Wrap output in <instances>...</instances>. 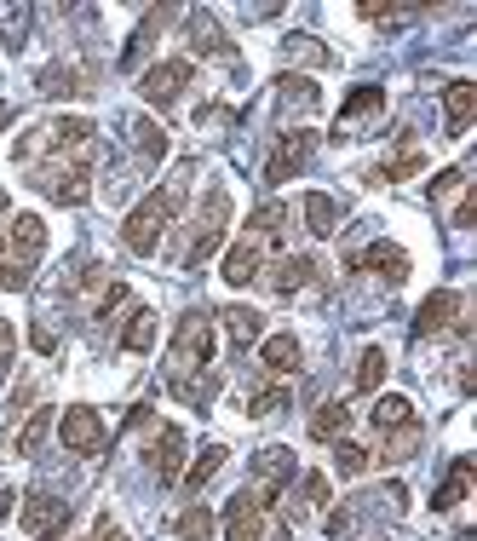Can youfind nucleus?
<instances>
[{"instance_id":"nucleus-3","label":"nucleus","mask_w":477,"mask_h":541,"mask_svg":"<svg viewBox=\"0 0 477 541\" xmlns=\"http://www.w3.org/2000/svg\"><path fill=\"white\" fill-rule=\"evenodd\" d=\"M207 357H213V317L184 311L173 334V380H184V369H207Z\"/></svg>"},{"instance_id":"nucleus-47","label":"nucleus","mask_w":477,"mask_h":541,"mask_svg":"<svg viewBox=\"0 0 477 541\" xmlns=\"http://www.w3.org/2000/svg\"><path fill=\"white\" fill-rule=\"evenodd\" d=\"M0 213H6V190H0Z\"/></svg>"},{"instance_id":"nucleus-9","label":"nucleus","mask_w":477,"mask_h":541,"mask_svg":"<svg viewBox=\"0 0 477 541\" xmlns=\"http://www.w3.org/2000/svg\"><path fill=\"white\" fill-rule=\"evenodd\" d=\"M253 478H259V495H282V484H294V449H282V444H271V449H259L253 455Z\"/></svg>"},{"instance_id":"nucleus-26","label":"nucleus","mask_w":477,"mask_h":541,"mask_svg":"<svg viewBox=\"0 0 477 541\" xmlns=\"http://www.w3.org/2000/svg\"><path fill=\"white\" fill-rule=\"evenodd\" d=\"M173 530H179L184 541H213V513H207V507H184V513L173 518Z\"/></svg>"},{"instance_id":"nucleus-13","label":"nucleus","mask_w":477,"mask_h":541,"mask_svg":"<svg viewBox=\"0 0 477 541\" xmlns=\"http://www.w3.org/2000/svg\"><path fill=\"white\" fill-rule=\"evenodd\" d=\"M259 242H253V236H242V242H236V248H225V265H219V271H225V283L230 288H248L253 277H259Z\"/></svg>"},{"instance_id":"nucleus-21","label":"nucleus","mask_w":477,"mask_h":541,"mask_svg":"<svg viewBox=\"0 0 477 541\" xmlns=\"http://www.w3.org/2000/svg\"><path fill=\"white\" fill-rule=\"evenodd\" d=\"M271 283H276V294H299V288H311V283H317V259H305V254L282 259V271H276Z\"/></svg>"},{"instance_id":"nucleus-14","label":"nucleus","mask_w":477,"mask_h":541,"mask_svg":"<svg viewBox=\"0 0 477 541\" xmlns=\"http://www.w3.org/2000/svg\"><path fill=\"white\" fill-rule=\"evenodd\" d=\"M150 461H156L161 484H179V478H184V432H179V426H161L156 455H150Z\"/></svg>"},{"instance_id":"nucleus-32","label":"nucleus","mask_w":477,"mask_h":541,"mask_svg":"<svg viewBox=\"0 0 477 541\" xmlns=\"http://www.w3.org/2000/svg\"><path fill=\"white\" fill-rule=\"evenodd\" d=\"M87 81H75V70H41V93L46 98H75Z\"/></svg>"},{"instance_id":"nucleus-15","label":"nucleus","mask_w":477,"mask_h":541,"mask_svg":"<svg viewBox=\"0 0 477 541\" xmlns=\"http://www.w3.org/2000/svg\"><path fill=\"white\" fill-rule=\"evenodd\" d=\"M443 116H449V133H466L477 116V81H449L443 87Z\"/></svg>"},{"instance_id":"nucleus-33","label":"nucleus","mask_w":477,"mask_h":541,"mask_svg":"<svg viewBox=\"0 0 477 541\" xmlns=\"http://www.w3.org/2000/svg\"><path fill=\"white\" fill-rule=\"evenodd\" d=\"M138 150H144V156H150V162H161V156H167V133H161L156 121H138Z\"/></svg>"},{"instance_id":"nucleus-37","label":"nucleus","mask_w":477,"mask_h":541,"mask_svg":"<svg viewBox=\"0 0 477 541\" xmlns=\"http://www.w3.org/2000/svg\"><path fill=\"white\" fill-rule=\"evenodd\" d=\"M127 300H133V288H127V283H110V288H104V300H98V317H115Z\"/></svg>"},{"instance_id":"nucleus-10","label":"nucleus","mask_w":477,"mask_h":541,"mask_svg":"<svg viewBox=\"0 0 477 541\" xmlns=\"http://www.w3.org/2000/svg\"><path fill=\"white\" fill-rule=\"evenodd\" d=\"M64 518H69V501H64V495L29 490V501H23V530H29V536H52Z\"/></svg>"},{"instance_id":"nucleus-2","label":"nucleus","mask_w":477,"mask_h":541,"mask_svg":"<svg viewBox=\"0 0 477 541\" xmlns=\"http://www.w3.org/2000/svg\"><path fill=\"white\" fill-rule=\"evenodd\" d=\"M167 225H173V190H156V196H144V202L127 213L121 236H127L133 254H156L161 236H167Z\"/></svg>"},{"instance_id":"nucleus-18","label":"nucleus","mask_w":477,"mask_h":541,"mask_svg":"<svg viewBox=\"0 0 477 541\" xmlns=\"http://www.w3.org/2000/svg\"><path fill=\"white\" fill-rule=\"evenodd\" d=\"M466 495H472V461H455V467H449V478L437 484L432 507H437V513H455V507L466 501Z\"/></svg>"},{"instance_id":"nucleus-35","label":"nucleus","mask_w":477,"mask_h":541,"mask_svg":"<svg viewBox=\"0 0 477 541\" xmlns=\"http://www.w3.org/2000/svg\"><path fill=\"white\" fill-rule=\"evenodd\" d=\"M282 403H288V392H282V386H265V392H253L248 398V415L253 421H265V415H276Z\"/></svg>"},{"instance_id":"nucleus-41","label":"nucleus","mask_w":477,"mask_h":541,"mask_svg":"<svg viewBox=\"0 0 477 541\" xmlns=\"http://www.w3.org/2000/svg\"><path fill=\"white\" fill-rule=\"evenodd\" d=\"M460 185H466V167H449V173H443V179H437V196H449V190H460Z\"/></svg>"},{"instance_id":"nucleus-24","label":"nucleus","mask_w":477,"mask_h":541,"mask_svg":"<svg viewBox=\"0 0 477 541\" xmlns=\"http://www.w3.org/2000/svg\"><path fill=\"white\" fill-rule=\"evenodd\" d=\"M121 346H127V352H150V346H156V311H133L127 329H121Z\"/></svg>"},{"instance_id":"nucleus-45","label":"nucleus","mask_w":477,"mask_h":541,"mask_svg":"<svg viewBox=\"0 0 477 541\" xmlns=\"http://www.w3.org/2000/svg\"><path fill=\"white\" fill-rule=\"evenodd\" d=\"M6 127H12V104H6V98H0V133H6Z\"/></svg>"},{"instance_id":"nucleus-29","label":"nucleus","mask_w":477,"mask_h":541,"mask_svg":"<svg viewBox=\"0 0 477 541\" xmlns=\"http://www.w3.org/2000/svg\"><path fill=\"white\" fill-rule=\"evenodd\" d=\"M225 467V444H207L202 455H196V467L184 472V484H190V490H202L207 478H213V472Z\"/></svg>"},{"instance_id":"nucleus-40","label":"nucleus","mask_w":477,"mask_h":541,"mask_svg":"<svg viewBox=\"0 0 477 541\" xmlns=\"http://www.w3.org/2000/svg\"><path fill=\"white\" fill-rule=\"evenodd\" d=\"M23 283H29V265H23V259L0 265V288H23Z\"/></svg>"},{"instance_id":"nucleus-42","label":"nucleus","mask_w":477,"mask_h":541,"mask_svg":"<svg viewBox=\"0 0 477 541\" xmlns=\"http://www.w3.org/2000/svg\"><path fill=\"white\" fill-rule=\"evenodd\" d=\"M18 352V329H12V323H6V317H0V363H6V357Z\"/></svg>"},{"instance_id":"nucleus-12","label":"nucleus","mask_w":477,"mask_h":541,"mask_svg":"<svg viewBox=\"0 0 477 541\" xmlns=\"http://www.w3.org/2000/svg\"><path fill=\"white\" fill-rule=\"evenodd\" d=\"M6 242H12V254L29 265V259L46 248V219L41 213H12V219H6Z\"/></svg>"},{"instance_id":"nucleus-7","label":"nucleus","mask_w":477,"mask_h":541,"mask_svg":"<svg viewBox=\"0 0 477 541\" xmlns=\"http://www.w3.org/2000/svg\"><path fill=\"white\" fill-rule=\"evenodd\" d=\"M311 150H317V133H311V127H288V133L276 139L271 162H265V179H271V185L294 179L299 167H305V156H311Z\"/></svg>"},{"instance_id":"nucleus-6","label":"nucleus","mask_w":477,"mask_h":541,"mask_svg":"<svg viewBox=\"0 0 477 541\" xmlns=\"http://www.w3.org/2000/svg\"><path fill=\"white\" fill-rule=\"evenodd\" d=\"M225 225H230V196H225V190H207L202 231H196V242H190L184 265H202V259H213V254H219V242H225Z\"/></svg>"},{"instance_id":"nucleus-34","label":"nucleus","mask_w":477,"mask_h":541,"mask_svg":"<svg viewBox=\"0 0 477 541\" xmlns=\"http://www.w3.org/2000/svg\"><path fill=\"white\" fill-rule=\"evenodd\" d=\"M334 461H340V472H345V478H357V472H368V449H363V444H351V438H340Z\"/></svg>"},{"instance_id":"nucleus-25","label":"nucleus","mask_w":477,"mask_h":541,"mask_svg":"<svg viewBox=\"0 0 477 541\" xmlns=\"http://www.w3.org/2000/svg\"><path fill=\"white\" fill-rule=\"evenodd\" d=\"M46 432H52V409H35V415H29V421H23V432H18V455H35V449L46 444Z\"/></svg>"},{"instance_id":"nucleus-22","label":"nucleus","mask_w":477,"mask_h":541,"mask_svg":"<svg viewBox=\"0 0 477 541\" xmlns=\"http://www.w3.org/2000/svg\"><path fill=\"white\" fill-rule=\"evenodd\" d=\"M345 426H351V409L345 403H322L317 415H311V438L334 444V438H345Z\"/></svg>"},{"instance_id":"nucleus-44","label":"nucleus","mask_w":477,"mask_h":541,"mask_svg":"<svg viewBox=\"0 0 477 541\" xmlns=\"http://www.w3.org/2000/svg\"><path fill=\"white\" fill-rule=\"evenodd\" d=\"M345 530H351V513H345V507L340 513H328V536H345Z\"/></svg>"},{"instance_id":"nucleus-11","label":"nucleus","mask_w":477,"mask_h":541,"mask_svg":"<svg viewBox=\"0 0 477 541\" xmlns=\"http://www.w3.org/2000/svg\"><path fill=\"white\" fill-rule=\"evenodd\" d=\"M460 323V294H449V288H437L432 300L420 306V317H414V340H432V334L455 329Z\"/></svg>"},{"instance_id":"nucleus-8","label":"nucleus","mask_w":477,"mask_h":541,"mask_svg":"<svg viewBox=\"0 0 477 541\" xmlns=\"http://www.w3.org/2000/svg\"><path fill=\"white\" fill-rule=\"evenodd\" d=\"M184 81H190V58H167V64H150V70H144L138 93H144V104L167 110V104L184 93Z\"/></svg>"},{"instance_id":"nucleus-38","label":"nucleus","mask_w":477,"mask_h":541,"mask_svg":"<svg viewBox=\"0 0 477 541\" xmlns=\"http://www.w3.org/2000/svg\"><path fill=\"white\" fill-rule=\"evenodd\" d=\"M455 225H460V231H472V225H477V190L472 185H466V196L455 202Z\"/></svg>"},{"instance_id":"nucleus-23","label":"nucleus","mask_w":477,"mask_h":541,"mask_svg":"<svg viewBox=\"0 0 477 541\" xmlns=\"http://www.w3.org/2000/svg\"><path fill=\"white\" fill-rule=\"evenodd\" d=\"M225 334H230V346H236V352H248L253 340H259V311H248V306L225 311Z\"/></svg>"},{"instance_id":"nucleus-20","label":"nucleus","mask_w":477,"mask_h":541,"mask_svg":"<svg viewBox=\"0 0 477 541\" xmlns=\"http://www.w3.org/2000/svg\"><path fill=\"white\" fill-rule=\"evenodd\" d=\"M374 426H380V432H409V426H414V403L403 398V392H386V398L374 403Z\"/></svg>"},{"instance_id":"nucleus-1","label":"nucleus","mask_w":477,"mask_h":541,"mask_svg":"<svg viewBox=\"0 0 477 541\" xmlns=\"http://www.w3.org/2000/svg\"><path fill=\"white\" fill-rule=\"evenodd\" d=\"M288 530L271 518V495H230L225 507V541H282Z\"/></svg>"},{"instance_id":"nucleus-39","label":"nucleus","mask_w":477,"mask_h":541,"mask_svg":"<svg viewBox=\"0 0 477 541\" xmlns=\"http://www.w3.org/2000/svg\"><path fill=\"white\" fill-rule=\"evenodd\" d=\"M299 490H305L311 507H322V501H328V478H322V472H305V484H299Z\"/></svg>"},{"instance_id":"nucleus-27","label":"nucleus","mask_w":477,"mask_h":541,"mask_svg":"<svg viewBox=\"0 0 477 541\" xmlns=\"http://www.w3.org/2000/svg\"><path fill=\"white\" fill-rule=\"evenodd\" d=\"M414 173H426V156H420V150H403V156L386 162L374 179H380V185H403V179H414Z\"/></svg>"},{"instance_id":"nucleus-5","label":"nucleus","mask_w":477,"mask_h":541,"mask_svg":"<svg viewBox=\"0 0 477 541\" xmlns=\"http://www.w3.org/2000/svg\"><path fill=\"white\" fill-rule=\"evenodd\" d=\"M58 438H64V449H75V455H98V449H104L98 409H92V403H69L64 421H58Z\"/></svg>"},{"instance_id":"nucleus-28","label":"nucleus","mask_w":477,"mask_h":541,"mask_svg":"<svg viewBox=\"0 0 477 541\" xmlns=\"http://www.w3.org/2000/svg\"><path fill=\"white\" fill-rule=\"evenodd\" d=\"M190 41H196V52H230V41L219 35V24H213L207 12H196V18H190Z\"/></svg>"},{"instance_id":"nucleus-30","label":"nucleus","mask_w":477,"mask_h":541,"mask_svg":"<svg viewBox=\"0 0 477 541\" xmlns=\"http://www.w3.org/2000/svg\"><path fill=\"white\" fill-rule=\"evenodd\" d=\"M374 110H386V93H380V87H357V93L345 98V110H340V121L374 116Z\"/></svg>"},{"instance_id":"nucleus-16","label":"nucleus","mask_w":477,"mask_h":541,"mask_svg":"<svg viewBox=\"0 0 477 541\" xmlns=\"http://www.w3.org/2000/svg\"><path fill=\"white\" fill-rule=\"evenodd\" d=\"M357 265H363V271H374V277H386L391 288L409 277V254H403L397 242H374V248H368V254L357 259Z\"/></svg>"},{"instance_id":"nucleus-43","label":"nucleus","mask_w":477,"mask_h":541,"mask_svg":"<svg viewBox=\"0 0 477 541\" xmlns=\"http://www.w3.org/2000/svg\"><path fill=\"white\" fill-rule=\"evenodd\" d=\"M98 541H127V530H121L115 518H98Z\"/></svg>"},{"instance_id":"nucleus-4","label":"nucleus","mask_w":477,"mask_h":541,"mask_svg":"<svg viewBox=\"0 0 477 541\" xmlns=\"http://www.w3.org/2000/svg\"><path fill=\"white\" fill-rule=\"evenodd\" d=\"M35 185L52 196V202H64V208H81L92 196V179H87V162H46L35 173Z\"/></svg>"},{"instance_id":"nucleus-31","label":"nucleus","mask_w":477,"mask_h":541,"mask_svg":"<svg viewBox=\"0 0 477 541\" xmlns=\"http://www.w3.org/2000/svg\"><path fill=\"white\" fill-rule=\"evenodd\" d=\"M380 380H386V352L368 346L363 363H357V392H380Z\"/></svg>"},{"instance_id":"nucleus-36","label":"nucleus","mask_w":477,"mask_h":541,"mask_svg":"<svg viewBox=\"0 0 477 541\" xmlns=\"http://www.w3.org/2000/svg\"><path fill=\"white\" fill-rule=\"evenodd\" d=\"M282 219H288V213L276 208V202H265V208H253L248 231H259V236H276V231H282Z\"/></svg>"},{"instance_id":"nucleus-17","label":"nucleus","mask_w":477,"mask_h":541,"mask_svg":"<svg viewBox=\"0 0 477 541\" xmlns=\"http://www.w3.org/2000/svg\"><path fill=\"white\" fill-rule=\"evenodd\" d=\"M259 363H265L271 375H299L305 352H299V340H294V334H271V340L259 346Z\"/></svg>"},{"instance_id":"nucleus-19","label":"nucleus","mask_w":477,"mask_h":541,"mask_svg":"<svg viewBox=\"0 0 477 541\" xmlns=\"http://www.w3.org/2000/svg\"><path fill=\"white\" fill-rule=\"evenodd\" d=\"M305 225H311V236H334L340 231V202L328 190H311L305 196Z\"/></svg>"},{"instance_id":"nucleus-46","label":"nucleus","mask_w":477,"mask_h":541,"mask_svg":"<svg viewBox=\"0 0 477 541\" xmlns=\"http://www.w3.org/2000/svg\"><path fill=\"white\" fill-rule=\"evenodd\" d=\"M41 541H69V536H41Z\"/></svg>"}]
</instances>
